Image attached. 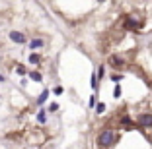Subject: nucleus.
Wrapping results in <instances>:
<instances>
[{
	"label": "nucleus",
	"mask_w": 152,
	"mask_h": 149,
	"mask_svg": "<svg viewBox=\"0 0 152 149\" xmlns=\"http://www.w3.org/2000/svg\"><path fill=\"white\" fill-rule=\"evenodd\" d=\"M37 120H39L41 124L47 122V114H45V110H39V114H37Z\"/></svg>",
	"instance_id": "8"
},
{
	"label": "nucleus",
	"mask_w": 152,
	"mask_h": 149,
	"mask_svg": "<svg viewBox=\"0 0 152 149\" xmlns=\"http://www.w3.org/2000/svg\"><path fill=\"white\" fill-rule=\"evenodd\" d=\"M103 110H105V103H98V105H96V112L102 114Z\"/></svg>",
	"instance_id": "10"
},
{
	"label": "nucleus",
	"mask_w": 152,
	"mask_h": 149,
	"mask_svg": "<svg viewBox=\"0 0 152 149\" xmlns=\"http://www.w3.org/2000/svg\"><path fill=\"white\" fill-rule=\"evenodd\" d=\"M39 60H41V58H39V54H35V53H33V54H29V62H31V64H37Z\"/></svg>",
	"instance_id": "9"
},
{
	"label": "nucleus",
	"mask_w": 152,
	"mask_h": 149,
	"mask_svg": "<svg viewBox=\"0 0 152 149\" xmlns=\"http://www.w3.org/2000/svg\"><path fill=\"white\" fill-rule=\"evenodd\" d=\"M53 93H55V95H63V93H64V87H61V85H58V87L53 89Z\"/></svg>",
	"instance_id": "15"
},
{
	"label": "nucleus",
	"mask_w": 152,
	"mask_h": 149,
	"mask_svg": "<svg viewBox=\"0 0 152 149\" xmlns=\"http://www.w3.org/2000/svg\"><path fill=\"white\" fill-rule=\"evenodd\" d=\"M47 99H49V89H45V91L39 95V99H37V105H39V107L45 105V103H47Z\"/></svg>",
	"instance_id": "4"
},
{
	"label": "nucleus",
	"mask_w": 152,
	"mask_h": 149,
	"mask_svg": "<svg viewBox=\"0 0 152 149\" xmlns=\"http://www.w3.org/2000/svg\"><path fill=\"white\" fill-rule=\"evenodd\" d=\"M121 126H131V118L129 116H123V118H121Z\"/></svg>",
	"instance_id": "13"
},
{
	"label": "nucleus",
	"mask_w": 152,
	"mask_h": 149,
	"mask_svg": "<svg viewBox=\"0 0 152 149\" xmlns=\"http://www.w3.org/2000/svg\"><path fill=\"white\" fill-rule=\"evenodd\" d=\"M113 141H115V132L113 130H103L98 136V143H99V147H103V149L111 147Z\"/></svg>",
	"instance_id": "1"
},
{
	"label": "nucleus",
	"mask_w": 152,
	"mask_h": 149,
	"mask_svg": "<svg viewBox=\"0 0 152 149\" xmlns=\"http://www.w3.org/2000/svg\"><path fill=\"white\" fill-rule=\"evenodd\" d=\"M111 64L113 66H123V64H125V60H121V58H117V56H111Z\"/></svg>",
	"instance_id": "7"
},
{
	"label": "nucleus",
	"mask_w": 152,
	"mask_h": 149,
	"mask_svg": "<svg viewBox=\"0 0 152 149\" xmlns=\"http://www.w3.org/2000/svg\"><path fill=\"white\" fill-rule=\"evenodd\" d=\"M43 45H45L43 39H33V41H29V48H41Z\"/></svg>",
	"instance_id": "5"
},
{
	"label": "nucleus",
	"mask_w": 152,
	"mask_h": 149,
	"mask_svg": "<svg viewBox=\"0 0 152 149\" xmlns=\"http://www.w3.org/2000/svg\"><path fill=\"white\" fill-rule=\"evenodd\" d=\"M121 95V85H115V89H113V97H119Z\"/></svg>",
	"instance_id": "16"
},
{
	"label": "nucleus",
	"mask_w": 152,
	"mask_h": 149,
	"mask_svg": "<svg viewBox=\"0 0 152 149\" xmlns=\"http://www.w3.org/2000/svg\"><path fill=\"white\" fill-rule=\"evenodd\" d=\"M88 105H90V109H92V107H96V105H98V101H96V97H94V95L90 97V103H88Z\"/></svg>",
	"instance_id": "17"
},
{
	"label": "nucleus",
	"mask_w": 152,
	"mask_h": 149,
	"mask_svg": "<svg viewBox=\"0 0 152 149\" xmlns=\"http://www.w3.org/2000/svg\"><path fill=\"white\" fill-rule=\"evenodd\" d=\"M29 78L33 81H41V74H37V72H29Z\"/></svg>",
	"instance_id": "11"
},
{
	"label": "nucleus",
	"mask_w": 152,
	"mask_h": 149,
	"mask_svg": "<svg viewBox=\"0 0 152 149\" xmlns=\"http://www.w3.org/2000/svg\"><path fill=\"white\" fill-rule=\"evenodd\" d=\"M103 74H105V66H99V70H98V79H102Z\"/></svg>",
	"instance_id": "14"
},
{
	"label": "nucleus",
	"mask_w": 152,
	"mask_h": 149,
	"mask_svg": "<svg viewBox=\"0 0 152 149\" xmlns=\"http://www.w3.org/2000/svg\"><path fill=\"white\" fill-rule=\"evenodd\" d=\"M10 39H12L14 43H18V45L26 43V37H23V33H20V31H10Z\"/></svg>",
	"instance_id": "3"
},
{
	"label": "nucleus",
	"mask_w": 152,
	"mask_h": 149,
	"mask_svg": "<svg viewBox=\"0 0 152 149\" xmlns=\"http://www.w3.org/2000/svg\"><path fill=\"white\" fill-rule=\"evenodd\" d=\"M98 2H105V0H98Z\"/></svg>",
	"instance_id": "18"
},
{
	"label": "nucleus",
	"mask_w": 152,
	"mask_h": 149,
	"mask_svg": "<svg viewBox=\"0 0 152 149\" xmlns=\"http://www.w3.org/2000/svg\"><path fill=\"white\" fill-rule=\"evenodd\" d=\"M137 120H139L140 126H144V128H152V114H140Z\"/></svg>",
	"instance_id": "2"
},
{
	"label": "nucleus",
	"mask_w": 152,
	"mask_h": 149,
	"mask_svg": "<svg viewBox=\"0 0 152 149\" xmlns=\"http://www.w3.org/2000/svg\"><path fill=\"white\" fill-rule=\"evenodd\" d=\"M127 25H129V27H139V22L133 19V18H129V19H127Z\"/></svg>",
	"instance_id": "12"
},
{
	"label": "nucleus",
	"mask_w": 152,
	"mask_h": 149,
	"mask_svg": "<svg viewBox=\"0 0 152 149\" xmlns=\"http://www.w3.org/2000/svg\"><path fill=\"white\" fill-rule=\"evenodd\" d=\"M90 85H92V89L94 91H98V74H92V78H90Z\"/></svg>",
	"instance_id": "6"
}]
</instances>
